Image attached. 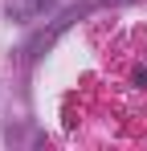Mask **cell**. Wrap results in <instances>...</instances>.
<instances>
[{"label": "cell", "instance_id": "cell-1", "mask_svg": "<svg viewBox=\"0 0 147 151\" xmlns=\"http://www.w3.org/2000/svg\"><path fill=\"white\" fill-rule=\"evenodd\" d=\"M53 8H57V0H8L4 17L17 21V25H33V21H45Z\"/></svg>", "mask_w": 147, "mask_h": 151}]
</instances>
